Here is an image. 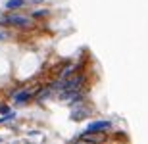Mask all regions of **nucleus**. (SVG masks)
<instances>
[{
	"label": "nucleus",
	"mask_w": 148,
	"mask_h": 144,
	"mask_svg": "<svg viewBox=\"0 0 148 144\" xmlns=\"http://www.w3.org/2000/svg\"><path fill=\"white\" fill-rule=\"evenodd\" d=\"M29 16L33 17V19H44V17H48L50 16V12L46 10V8H40V10H33Z\"/></svg>",
	"instance_id": "obj_6"
},
{
	"label": "nucleus",
	"mask_w": 148,
	"mask_h": 144,
	"mask_svg": "<svg viewBox=\"0 0 148 144\" xmlns=\"http://www.w3.org/2000/svg\"><path fill=\"white\" fill-rule=\"evenodd\" d=\"M112 127H114V123L108 121V119H98V121H90L87 125V129L83 131V133H108V131H112Z\"/></svg>",
	"instance_id": "obj_3"
},
{
	"label": "nucleus",
	"mask_w": 148,
	"mask_h": 144,
	"mask_svg": "<svg viewBox=\"0 0 148 144\" xmlns=\"http://www.w3.org/2000/svg\"><path fill=\"white\" fill-rule=\"evenodd\" d=\"M17 113L14 110H10L8 113H2V117H0V125H4V123H10V121H16Z\"/></svg>",
	"instance_id": "obj_7"
},
{
	"label": "nucleus",
	"mask_w": 148,
	"mask_h": 144,
	"mask_svg": "<svg viewBox=\"0 0 148 144\" xmlns=\"http://www.w3.org/2000/svg\"><path fill=\"white\" fill-rule=\"evenodd\" d=\"M90 106L87 104V100H81V102H77V104L71 106V119L73 121H81V119H87L90 115Z\"/></svg>",
	"instance_id": "obj_2"
},
{
	"label": "nucleus",
	"mask_w": 148,
	"mask_h": 144,
	"mask_svg": "<svg viewBox=\"0 0 148 144\" xmlns=\"http://www.w3.org/2000/svg\"><path fill=\"white\" fill-rule=\"evenodd\" d=\"M33 17L31 16H23L17 12H10L8 16L0 17V27H16V29H29L33 27Z\"/></svg>",
	"instance_id": "obj_1"
},
{
	"label": "nucleus",
	"mask_w": 148,
	"mask_h": 144,
	"mask_svg": "<svg viewBox=\"0 0 148 144\" xmlns=\"http://www.w3.org/2000/svg\"><path fill=\"white\" fill-rule=\"evenodd\" d=\"M10 110H12L10 106H6V104H0V113H8Z\"/></svg>",
	"instance_id": "obj_8"
},
{
	"label": "nucleus",
	"mask_w": 148,
	"mask_h": 144,
	"mask_svg": "<svg viewBox=\"0 0 148 144\" xmlns=\"http://www.w3.org/2000/svg\"><path fill=\"white\" fill-rule=\"evenodd\" d=\"M38 89H23V90H16L14 92V104L16 106H25L29 104L31 100H35V94H37Z\"/></svg>",
	"instance_id": "obj_4"
},
{
	"label": "nucleus",
	"mask_w": 148,
	"mask_h": 144,
	"mask_svg": "<svg viewBox=\"0 0 148 144\" xmlns=\"http://www.w3.org/2000/svg\"><path fill=\"white\" fill-rule=\"evenodd\" d=\"M29 0H6V10L8 12H17V10H21L23 6H27Z\"/></svg>",
	"instance_id": "obj_5"
}]
</instances>
